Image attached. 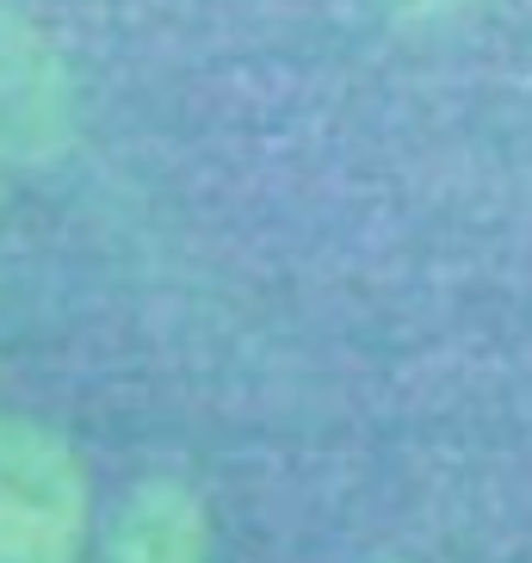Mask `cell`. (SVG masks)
Segmentation results:
<instances>
[{
  "label": "cell",
  "instance_id": "cell-1",
  "mask_svg": "<svg viewBox=\"0 0 532 563\" xmlns=\"http://www.w3.org/2000/svg\"><path fill=\"white\" fill-rule=\"evenodd\" d=\"M87 471L63 433L0 415V563H75Z\"/></svg>",
  "mask_w": 532,
  "mask_h": 563
},
{
  "label": "cell",
  "instance_id": "cell-2",
  "mask_svg": "<svg viewBox=\"0 0 532 563\" xmlns=\"http://www.w3.org/2000/svg\"><path fill=\"white\" fill-rule=\"evenodd\" d=\"M81 136V87L51 32L0 0V167H56Z\"/></svg>",
  "mask_w": 532,
  "mask_h": 563
},
{
  "label": "cell",
  "instance_id": "cell-3",
  "mask_svg": "<svg viewBox=\"0 0 532 563\" xmlns=\"http://www.w3.org/2000/svg\"><path fill=\"white\" fill-rule=\"evenodd\" d=\"M106 563H211V514L180 477H143L106 539Z\"/></svg>",
  "mask_w": 532,
  "mask_h": 563
},
{
  "label": "cell",
  "instance_id": "cell-4",
  "mask_svg": "<svg viewBox=\"0 0 532 563\" xmlns=\"http://www.w3.org/2000/svg\"><path fill=\"white\" fill-rule=\"evenodd\" d=\"M378 7L397 19V25H446V19L477 13L483 0H378Z\"/></svg>",
  "mask_w": 532,
  "mask_h": 563
},
{
  "label": "cell",
  "instance_id": "cell-5",
  "mask_svg": "<svg viewBox=\"0 0 532 563\" xmlns=\"http://www.w3.org/2000/svg\"><path fill=\"white\" fill-rule=\"evenodd\" d=\"M0 211H7V180H0Z\"/></svg>",
  "mask_w": 532,
  "mask_h": 563
}]
</instances>
